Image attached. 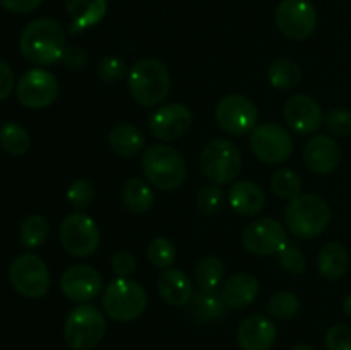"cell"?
<instances>
[{"mask_svg": "<svg viewBox=\"0 0 351 350\" xmlns=\"http://www.w3.org/2000/svg\"><path fill=\"white\" fill-rule=\"evenodd\" d=\"M23 57L34 65H51L62 60L65 45V31L50 17H38L26 24L19 38Z\"/></svg>", "mask_w": 351, "mask_h": 350, "instance_id": "obj_1", "label": "cell"}, {"mask_svg": "<svg viewBox=\"0 0 351 350\" xmlns=\"http://www.w3.org/2000/svg\"><path fill=\"white\" fill-rule=\"evenodd\" d=\"M171 79L167 65L158 58H141L129 72V91L141 106H158L170 93Z\"/></svg>", "mask_w": 351, "mask_h": 350, "instance_id": "obj_2", "label": "cell"}, {"mask_svg": "<svg viewBox=\"0 0 351 350\" xmlns=\"http://www.w3.org/2000/svg\"><path fill=\"white\" fill-rule=\"evenodd\" d=\"M287 226L300 239H312L324 232L331 223V208L315 194H300L288 202L285 209Z\"/></svg>", "mask_w": 351, "mask_h": 350, "instance_id": "obj_3", "label": "cell"}, {"mask_svg": "<svg viewBox=\"0 0 351 350\" xmlns=\"http://www.w3.org/2000/svg\"><path fill=\"white\" fill-rule=\"evenodd\" d=\"M143 172L154 187L161 191H175L184 184L187 165L175 148L168 144H153L144 151Z\"/></svg>", "mask_w": 351, "mask_h": 350, "instance_id": "obj_4", "label": "cell"}, {"mask_svg": "<svg viewBox=\"0 0 351 350\" xmlns=\"http://www.w3.org/2000/svg\"><path fill=\"white\" fill-rule=\"evenodd\" d=\"M101 304L105 314L113 321H134L147 307L146 288L130 278H117L103 292Z\"/></svg>", "mask_w": 351, "mask_h": 350, "instance_id": "obj_5", "label": "cell"}, {"mask_svg": "<svg viewBox=\"0 0 351 350\" xmlns=\"http://www.w3.org/2000/svg\"><path fill=\"white\" fill-rule=\"evenodd\" d=\"M106 333L105 314L96 305L81 304L69 312L64 325L65 343L72 350H91Z\"/></svg>", "mask_w": 351, "mask_h": 350, "instance_id": "obj_6", "label": "cell"}, {"mask_svg": "<svg viewBox=\"0 0 351 350\" xmlns=\"http://www.w3.org/2000/svg\"><path fill=\"white\" fill-rule=\"evenodd\" d=\"M201 170L211 184H230L242 172V153L228 139L209 141L201 151Z\"/></svg>", "mask_w": 351, "mask_h": 350, "instance_id": "obj_7", "label": "cell"}, {"mask_svg": "<svg viewBox=\"0 0 351 350\" xmlns=\"http://www.w3.org/2000/svg\"><path fill=\"white\" fill-rule=\"evenodd\" d=\"M9 280L14 290L23 297L40 299L50 288V271L40 256L23 254L10 264Z\"/></svg>", "mask_w": 351, "mask_h": 350, "instance_id": "obj_8", "label": "cell"}, {"mask_svg": "<svg viewBox=\"0 0 351 350\" xmlns=\"http://www.w3.org/2000/svg\"><path fill=\"white\" fill-rule=\"evenodd\" d=\"M62 247L74 257H89L99 246V230L91 216L82 211L65 216L58 229Z\"/></svg>", "mask_w": 351, "mask_h": 350, "instance_id": "obj_9", "label": "cell"}, {"mask_svg": "<svg viewBox=\"0 0 351 350\" xmlns=\"http://www.w3.org/2000/svg\"><path fill=\"white\" fill-rule=\"evenodd\" d=\"M250 150L267 165L283 163L293 151V139L285 127L278 124H261L250 132Z\"/></svg>", "mask_w": 351, "mask_h": 350, "instance_id": "obj_10", "label": "cell"}, {"mask_svg": "<svg viewBox=\"0 0 351 350\" xmlns=\"http://www.w3.org/2000/svg\"><path fill=\"white\" fill-rule=\"evenodd\" d=\"M276 26L293 41H304L317 26V14L308 0H281L276 9Z\"/></svg>", "mask_w": 351, "mask_h": 350, "instance_id": "obj_11", "label": "cell"}, {"mask_svg": "<svg viewBox=\"0 0 351 350\" xmlns=\"http://www.w3.org/2000/svg\"><path fill=\"white\" fill-rule=\"evenodd\" d=\"M216 122L232 136H243L257 127L259 112L249 98L242 95H228L216 106Z\"/></svg>", "mask_w": 351, "mask_h": 350, "instance_id": "obj_12", "label": "cell"}, {"mask_svg": "<svg viewBox=\"0 0 351 350\" xmlns=\"http://www.w3.org/2000/svg\"><path fill=\"white\" fill-rule=\"evenodd\" d=\"M58 91L60 88L57 78L45 69H31L24 72L16 88L17 100L33 110L50 106L57 100Z\"/></svg>", "mask_w": 351, "mask_h": 350, "instance_id": "obj_13", "label": "cell"}, {"mask_svg": "<svg viewBox=\"0 0 351 350\" xmlns=\"http://www.w3.org/2000/svg\"><path fill=\"white\" fill-rule=\"evenodd\" d=\"M242 242L249 253L257 256H273L288 244L287 229L274 218L250 222L242 233Z\"/></svg>", "mask_w": 351, "mask_h": 350, "instance_id": "obj_14", "label": "cell"}, {"mask_svg": "<svg viewBox=\"0 0 351 350\" xmlns=\"http://www.w3.org/2000/svg\"><path fill=\"white\" fill-rule=\"evenodd\" d=\"M192 127V113L182 103L160 106L149 119V130L156 139L170 143L184 137Z\"/></svg>", "mask_w": 351, "mask_h": 350, "instance_id": "obj_15", "label": "cell"}, {"mask_svg": "<svg viewBox=\"0 0 351 350\" xmlns=\"http://www.w3.org/2000/svg\"><path fill=\"white\" fill-rule=\"evenodd\" d=\"M103 278L96 268L89 264H74L67 268L60 278L62 294L72 302H89L101 292Z\"/></svg>", "mask_w": 351, "mask_h": 350, "instance_id": "obj_16", "label": "cell"}, {"mask_svg": "<svg viewBox=\"0 0 351 350\" xmlns=\"http://www.w3.org/2000/svg\"><path fill=\"white\" fill-rule=\"evenodd\" d=\"M283 117L290 129L300 136L314 134L324 124L322 108L307 95L290 96L283 106Z\"/></svg>", "mask_w": 351, "mask_h": 350, "instance_id": "obj_17", "label": "cell"}, {"mask_svg": "<svg viewBox=\"0 0 351 350\" xmlns=\"http://www.w3.org/2000/svg\"><path fill=\"white\" fill-rule=\"evenodd\" d=\"M304 160L314 174L328 175L336 170L341 160V150L335 137L328 134H317L311 137L304 150Z\"/></svg>", "mask_w": 351, "mask_h": 350, "instance_id": "obj_18", "label": "cell"}, {"mask_svg": "<svg viewBox=\"0 0 351 350\" xmlns=\"http://www.w3.org/2000/svg\"><path fill=\"white\" fill-rule=\"evenodd\" d=\"M276 325L266 316H250L237 331V342L242 350H271L276 342Z\"/></svg>", "mask_w": 351, "mask_h": 350, "instance_id": "obj_19", "label": "cell"}, {"mask_svg": "<svg viewBox=\"0 0 351 350\" xmlns=\"http://www.w3.org/2000/svg\"><path fill=\"white\" fill-rule=\"evenodd\" d=\"M259 280L254 275L240 271V273L232 275L225 281L221 288V299L226 307L243 309L249 307L259 295Z\"/></svg>", "mask_w": 351, "mask_h": 350, "instance_id": "obj_20", "label": "cell"}, {"mask_svg": "<svg viewBox=\"0 0 351 350\" xmlns=\"http://www.w3.org/2000/svg\"><path fill=\"white\" fill-rule=\"evenodd\" d=\"M228 202L233 211L240 216H256L266 205L263 189L252 180L233 182L228 191Z\"/></svg>", "mask_w": 351, "mask_h": 350, "instance_id": "obj_21", "label": "cell"}, {"mask_svg": "<svg viewBox=\"0 0 351 350\" xmlns=\"http://www.w3.org/2000/svg\"><path fill=\"white\" fill-rule=\"evenodd\" d=\"M158 292L161 299L170 305H185L194 297L191 278L182 270L167 268L158 277Z\"/></svg>", "mask_w": 351, "mask_h": 350, "instance_id": "obj_22", "label": "cell"}, {"mask_svg": "<svg viewBox=\"0 0 351 350\" xmlns=\"http://www.w3.org/2000/svg\"><path fill=\"white\" fill-rule=\"evenodd\" d=\"M108 143L117 154L130 158L146 148V136L134 124L122 122L110 130Z\"/></svg>", "mask_w": 351, "mask_h": 350, "instance_id": "obj_23", "label": "cell"}, {"mask_svg": "<svg viewBox=\"0 0 351 350\" xmlns=\"http://www.w3.org/2000/svg\"><path fill=\"white\" fill-rule=\"evenodd\" d=\"M67 12L72 17V30H88L96 26L106 16V0H65Z\"/></svg>", "mask_w": 351, "mask_h": 350, "instance_id": "obj_24", "label": "cell"}, {"mask_svg": "<svg viewBox=\"0 0 351 350\" xmlns=\"http://www.w3.org/2000/svg\"><path fill=\"white\" fill-rule=\"evenodd\" d=\"M348 250L339 242H328L322 246L321 253L317 256V270L319 273L329 280L343 277L348 270Z\"/></svg>", "mask_w": 351, "mask_h": 350, "instance_id": "obj_25", "label": "cell"}, {"mask_svg": "<svg viewBox=\"0 0 351 350\" xmlns=\"http://www.w3.org/2000/svg\"><path fill=\"white\" fill-rule=\"evenodd\" d=\"M154 196L151 191L149 184L143 178H129V180L123 184L122 189V202L129 211L137 213H146L149 211L151 206H153Z\"/></svg>", "mask_w": 351, "mask_h": 350, "instance_id": "obj_26", "label": "cell"}, {"mask_svg": "<svg viewBox=\"0 0 351 350\" xmlns=\"http://www.w3.org/2000/svg\"><path fill=\"white\" fill-rule=\"evenodd\" d=\"M194 304V316L197 321L209 323L223 318L226 312V304L223 302L221 294H216L215 290H202L192 297Z\"/></svg>", "mask_w": 351, "mask_h": 350, "instance_id": "obj_27", "label": "cell"}, {"mask_svg": "<svg viewBox=\"0 0 351 350\" xmlns=\"http://www.w3.org/2000/svg\"><path fill=\"white\" fill-rule=\"evenodd\" d=\"M269 84L278 89H291L300 84L302 69L290 58H276L267 69Z\"/></svg>", "mask_w": 351, "mask_h": 350, "instance_id": "obj_28", "label": "cell"}, {"mask_svg": "<svg viewBox=\"0 0 351 350\" xmlns=\"http://www.w3.org/2000/svg\"><path fill=\"white\" fill-rule=\"evenodd\" d=\"M225 277V264L219 257L206 256L195 266V281L202 290H215Z\"/></svg>", "mask_w": 351, "mask_h": 350, "instance_id": "obj_29", "label": "cell"}, {"mask_svg": "<svg viewBox=\"0 0 351 350\" xmlns=\"http://www.w3.org/2000/svg\"><path fill=\"white\" fill-rule=\"evenodd\" d=\"M29 134L23 126L16 122H5L0 127V146L9 154L19 156L29 150Z\"/></svg>", "mask_w": 351, "mask_h": 350, "instance_id": "obj_30", "label": "cell"}, {"mask_svg": "<svg viewBox=\"0 0 351 350\" xmlns=\"http://www.w3.org/2000/svg\"><path fill=\"white\" fill-rule=\"evenodd\" d=\"M50 233V223L43 215H29L21 225L19 239L21 244L27 249H34L45 244Z\"/></svg>", "mask_w": 351, "mask_h": 350, "instance_id": "obj_31", "label": "cell"}, {"mask_svg": "<svg viewBox=\"0 0 351 350\" xmlns=\"http://www.w3.org/2000/svg\"><path fill=\"white\" fill-rule=\"evenodd\" d=\"M271 189L276 196L283 199H295L300 196L302 191V178L297 172L290 170V168H280L273 174L271 178Z\"/></svg>", "mask_w": 351, "mask_h": 350, "instance_id": "obj_32", "label": "cell"}, {"mask_svg": "<svg viewBox=\"0 0 351 350\" xmlns=\"http://www.w3.org/2000/svg\"><path fill=\"white\" fill-rule=\"evenodd\" d=\"M300 309V299L293 292H278L267 302V311L274 319L287 321L297 316Z\"/></svg>", "mask_w": 351, "mask_h": 350, "instance_id": "obj_33", "label": "cell"}, {"mask_svg": "<svg viewBox=\"0 0 351 350\" xmlns=\"http://www.w3.org/2000/svg\"><path fill=\"white\" fill-rule=\"evenodd\" d=\"M147 259L154 268L167 270L177 259V249L171 240L165 239V237H156L151 240L149 247H147Z\"/></svg>", "mask_w": 351, "mask_h": 350, "instance_id": "obj_34", "label": "cell"}, {"mask_svg": "<svg viewBox=\"0 0 351 350\" xmlns=\"http://www.w3.org/2000/svg\"><path fill=\"white\" fill-rule=\"evenodd\" d=\"M225 206V194L216 184H206L197 192V208L199 211L208 216L218 215Z\"/></svg>", "mask_w": 351, "mask_h": 350, "instance_id": "obj_35", "label": "cell"}, {"mask_svg": "<svg viewBox=\"0 0 351 350\" xmlns=\"http://www.w3.org/2000/svg\"><path fill=\"white\" fill-rule=\"evenodd\" d=\"M95 185L89 180H84V178H77L71 184V187L67 189V199L72 206H74L77 211H82V209L89 208L91 202L95 201Z\"/></svg>", "mask_w": 351, "mask_h": 350, "instance_id": "obj_36", "label": "cell"}, {"mask_svg": "<svg viewBox=\"0 0 351 350\" xmlns=\"http://www.w3.org/2000/svg\"><path fill=\"white\" fill-rule=\"evenodd\" d=\"M278 259H280L281 268L291 275H302L307 270V259L304 253L290 242L278 253Z\"/></svg>", "mask_w": 351, "mask_h": 350, "instance_id": "obj_37", "label": "cell"}, {"mask_svg": "<svg viewBox=\"0 0 351 350\" xmlns=\"http://www.w3.org/2000/svg\"><path fill=\"white\" fill-rule=\"evenodd\" d=\"M99 79L103 82H108V84H115V82L122 81L123 75H125V62L119 57H113V55H106L101 60L98 62V67H96Z\"/></svg>", "mask_w": 351, "mask_h": 350, "instance_id": "obj_38", "label": "cell"}, {"mask_svg": "<svg viewBox=\"0 0 351 350\" xmlns=\"http://www.w3.org/2000/svg\"><path fill=\"white\" fill-rule=\"evenodd\" d=\"M324 124L331 134L338 137L351 136V112L346 108H332L324 115Z\"/></svg>", "mask_w": 351, "mask_h": 350, "instance_id": "obj_39", "label": "cell"}, {"mask_svg": "<svg viewBox=\"0 0 351 350\" xmlns=\"http://www.w3.org/2000/svg\"><path fill=\"white\" fill-rule=\"evenodd\" d=\"M328 350H351V326L335 325L326 333Z\"/></svg>", "mask_w": 351, "mask_h": 350, "instance_id": "obj_40", "label": "cell"}, {"mask_svg": "<svg viewBox=\"0 0 351 350\" xmlns=\"http://www.w3.org/2000/svg\"><path fill=\"white\" fill-rule=\"evenodd\" d=\"M137 261L132 253L129 250H119L112 257V270L119 278H129L136 271Z\"/></svg>", "mask_w": 351, "mask_h": 350, "instance_id": "obj_41", "label": "cell"}, {"mask_svg": "<svg viewBox=\"0 0 351 350\" xmlns=\"http://www.w3.org/2000/svg\"><path fill=\"white\" fill-rule=\"evenodd\" d=\"M64 60L65 67L72 69V71H77V69H84L88 65V54H86L84 48L81 47H67L64 51Z\"/></svg>", "mask_w": 351, "mask_h": 350, "instance_id": "obj_42", "label": "cell"}, {"mask_svg": "<svg viewBox=\"0 0 351 350\" xmlns=\"http://www.w3.org/2000/svg\"><path fill=\"white\" fill-rule=\"evenodd\" d=\"M43 0H0V5L5 10L14 14H27L33 12L34 9L40 7Z\"/></svg>", "mask_w": 351, "mask_h": 350, "instance_id": "obj_43", "label": "cell"}, {"mask_svg": "<svg viewBox=\"0 0 351 350\" xmlns=\"http://www.w3.org/2000/svg\"><path fill=\"white\" fill-rule=\"evenodd\" d=\"M14 89V72L5 60L0 58V100H5Z\"/></svg>", "mask_w": 351, "mask_h": 350, "instance_id": "obj_44", "label": "cell"}, {"mask_svg": "<svg viewBox=\"0 0 351 350\" xmlns=\"http://www.w3.org/2000/svg\"><path fill=\"white\" fill-rule=\"evenodd\" d=\"M343 312H345L348 318H351V294L346 295L345 301H343Z\"/></svg>", "mask_w": 351, "mask_h": 350, "instance_id": "obj_45", "label": "cell"}, {"mask_svg": "<svg viewBox=\"0 0 351 350\" xmlns=\"http://www.w3.org/2000/svg\"><path fill=\"white\" fill-rule=\"evenodd\" d=\"M291 350H314V349H312V347H308V345H305V343H300V345H295Z\"/></svg>", "mask_w": 351, "mask_h": 350, "instance_id": "obj_46", "label": "cell"}]
</instances>
